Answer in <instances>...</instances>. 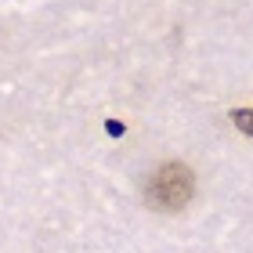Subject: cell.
Returning <instances> with one entry per match:
<instances>
[{"instance_id":"cell-1","label":"cell","mask_w":253,"mask_h":253,"mask_svg":"<svg viewBox=\"0 0 253 253\" xmlns=\"http://www.w3.org/2000/svg\"><path fill=\"white\" fill-rule=\"evenodd\" d=\"M192 192H195L192 170L181 167V163H167V167H159L156 174L148 177L145 199H148V206H156V210L174 213V210H181V206L192 199Z\"/></svg>"},{"instance_id":"cell-2","label":"cell","mask_w":253,"mask_h":253,"mask_svg":"<svg viewBox=\"0 0 253 253\" xmlns=\"http://www.w3.org/2000/svg\"><path fill=\"white\" fill-rule=\"evenodd\" d=\"M235 123L243 126V130H250V134H253V112H235Z\"/></svg>"}]
</instances>
